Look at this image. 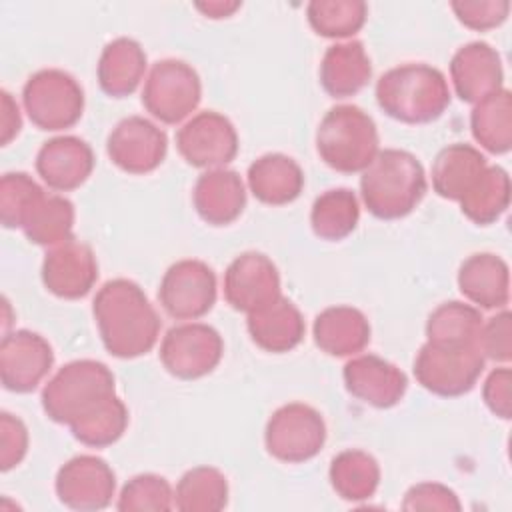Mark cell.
Segmentation results:
<instances>
[{
  "label": "cell",
  "mask_w": 512,
  "mask_h": 512,
  "mask_svg": "<svg viewBox=\"0 0 512 512\" xmlns=\"http://www.w3.org/2000/svg\"><path fill=\"white\" fill-rule=\"evenodd\" d=\"M98 278V262L92 248L70 238L46 252L42 262V282L58 298L76 300L86 296Z\"/></svg>",
  "instance_id": "obj_17"
},
{
  "label": "cell",
  "mask_w": 512,
  "mask_h": 512,
  "mask_svg": "<svg viewBox=\"0 0 512 512\" xmlns=\"http://www.w3.org/2000/svg\"><path fill=\"white\" fill-rule=\"evenodd\" d=\"M450 78L460 100L478 104L502 90L500 54L486 42H470L458 48L450 60Z\"/></svg>",
  "instance_id": "obj_19"
},
{
  "label": "cell",
  "mask_w": 512,
  "mask_h": 512,
  "mask_svg": "<svg viewBox=\"0 0 512 512\" xmlns=\"http://www.w3.org/2000/svg\"><path fill=\"white\" fill-rule=\"evenodd\" d=\"M0 144L6 146L12 142V138L18 136L22 128V116L18 102L12 98L8 90L0 92Z\"/></svg>",
  "instance_id": "obj_45"
},
{
  "label": "cell",
  "mask_w": 512,
  "mask_h": 512,
  "mask_svg": "<svg viewBox=\"0 0 512 512\" xmlns=\"http://www.w3.org/2000/svg\"><path fill=\"white\" fill-rule=\"evenodd\" d=\"M374 94L378 106L404 124L432 122L450 106V88L444 74L422 62L390 68L378 78Z\"/></svg>",
  "instance_id": "obj_3"
},
{
  "label": "cell",
  "mask_w": 512,
  "mask_h": 512,
  "mask_svg": "<svg viewBox=\"0 0 512 512\" xmlns=\"http://www.w3.org/2000/svg\"><path fill=\"white\" fill-rule=\"evenodd\" d=\"M54 352L48 340L30 330L6 332L0 342V380L8 392L28 394L50 372Z\"/></svg>",
  "instance_id": "obj_15"
},
{
  "label": "cell",
  "mask_w": 512,
  "mask_h": 512,
  "mask_svg": "<svg viewBox=\"0 0 512 512\" xmlns=\"http://www.w3.org/2000/svg\"><path fill=\"white\" fill-rule=\"evenodd\" d=\"M176 148L190 166L214 170L234 160L238 134L224 114L204 110L178 128Z\"/></svg>",
  "instance_id": "obj_12"
},
{
  "label": "cell",
  "mask_w": 512,
  "mask_h": 512,
  "mask_svg": "<svg viewBox=\"0 0 512 512\" xmlns=\"http://www.w3.org/2000/svg\"><path fill=\"white\" fill-rule=\"evenodd\" d=\"M482 322L484 318L478 308L458 300L444 302L428 316L426 342L444 348L474 346L478 342Z\"/></svg>",
  "instance_id": "obj_29"
},
{
  "label": "cell",
  "mask_w": 512,
  "mask_h": 512,
  "mask_svg": "<svg viewBox=\"0 0 512 512\" xmlns=\"http://www.w3.org/2000/svg\"><path fill=\"white\" fill-rule=\"evenodd\" d=\"M486 358L480 348H444L424 344L414 358V376L432 394L454 398L470 392L484 370Z\"/></svg>",
  "instance_id": "obj_9"
},
{
  "label": "cell",
  "mask_w": 512,
  "mask_h": 512,
  "mask_svg": "<svg viewBox=\"0 0 512 512\" xmlns=\"http://www.w3.org/2000/svg\"><path fill=\"white\" fill-rule=\"evenodd\" d=\"M192 200L204 222L212 226H226L242 214L246 206V188L238 172L214 168L198 176Z\"/></svg>",
  "instance_id": "obj_21"
},
{
  "label": "cell",
  "mask_w": 512,
  "mask_h": 512,
  "mask_svg": "<svg viewBox=\"0 0 512 512\" xmlns=\"http://www.w3.org/2000/svg\"><path fill=\"white\" fill-rule=\"evenodd\" d=\"M202 98L198 72L184 60H158L144 82L142 104L164 124H178L188 118Z\"/></svg>",
  "instance_id": "obj_7"
},
{
  "label": "cell",
  "mask_w": 512,
  "mask_h": 512,
  "mask_svg": "<svg viewBox=\"0 0 512 512\" xmlns=\"http://www.w3.org/2000/svg\"><path fill=\"white\" fill-rule=\"evenodd\" d=\"M360 220L358 198L348 188H332L320 194L310 210L312 232L322 240H342L352 234Z\"/></svg>",
  "instance_id": "obj_32"
},
{
  "label": "cell",
  "mask_w": 512,
  "mask_h": 512,
  "mask_svg": "<svg viewBox=\"0 0 512 512\" xmlns=\"http://www.w3.org/2000/svg\"><path fill=\"white\" fill-rule=\"evenodd\" d=\"M94 168L92 148L78 136H56L44 142L36 154V172L58 192L82 186Z\"/></svg>",
  "instance_id": "obj_20"
},
{
  "label": "cell",
  "mask_w": 512,
  "mask_h": 512,
  "mask_svg": "<svg viewBox=\"0 0 512 512\" xmlns=\"http://www.w3.org/2000/svg\"><path fill=\"white\" fill-rule=\"evenodd\" d=\"M116 508L120 512H166L174 508V492L164 476L138 474L124 484Z\"/></svg>",
  "instance_id": "obj_38"
},
{
  "label": "cell",
  "mask_w": 512,
  "mask_h": 512,
  "mask_svg": "<svg viewBox=\"0 0 512 512\" xmlns=\"http://www.w3.org/2000/svg\"><path fill=\"white\" fill-rule=\"evenodd\" d=\"M282 296L276 264L262 252L236 256L224 272L226 302L246 314H254Z\"/></svg>",
  "instance_id": "obj_13"
},
{
  "label": "cell",
  "mask_w": 512,
  "mask_h": 512,
  "mask_svg": "<svg viewBox=\"0 0 512 512\" xmlns=\"http://www.w3.org/2000/svg\"><path fill=\"white\" fill-rule=\"evenodd\" d=\"M458 288L480 308H506L510 300L508 264L490 252L472 254L460 264Z\"/></svg>",
  "instance_id": "obj_22"
},
{
  "label": "cell",
  "mask_w": 512,
  "mask_h": 512,
  "mask_svg": "<svg viewBox=\"0 0 512 512\" xmlns=\"http://www.w3.org/2000/svg\"><path fill=\"white\" fill-rule=\"evenodd\" d=\"M474 140L492 154H506L512 148V94L502 88L474 104L470 114Z\"/></svg>",
  "instance_id": "obj_31"
},
{
  "label": "cell",
  "mask_w": 512,
  "mask_h": 512,
  "mask_svg": "<svg viewBox=\"0 0 512 512\" xmlns=\"http://www.w3.org/2000/svg\"><path fill=\"white\" fill-rule=\"evenodd\" d=\"M22 104L30 122L40 130H66L74 126L84 110V92L78 80L60 70L34 72L22 88Z\"/></svg>",
  "instance_id": "obj_6"
},
{
  "label": "cell",
  "mask_w": 512,
  "mask_h": 512,
  "mask_svg": "<svg viewBox=\"0 0 512 512\" xmlns=\"http://www.w3.org/2000/svg\"><path fill=\"white\" fill-rule=\"evenodd\" d=\"M242 2H230V0H212V2H198L196 8L206 16V18H228L232 16Z\"/></svg>",
  "instance_id": "obj_46"
},
{
  "label": "cell",
  "mask_w": 512,
  "mask_h": 512,
  "mask_svg": "<svg viewBox=\"0 0 512 512\" xmlns=\"http://www.w3.org/2000/svg\"><path fill=\"white\" fill-rule=\"evenodd\" d=\"M44 194L26 172H6L0 180V220L4 228H22L28 212Z\"/></svg>",
  "instance_id": "obj_39"
},
{
  "label": "cell",
  "mask_w": 512,
  "mask_h": 512,
  "mask_svg": "<svg viewBox=\"0 0 512 512\" xmlns=\"http://www.w3.org/2000/svg\"><path fill=\"white\" fill-rule=\"evenodd\" d=\"M314 342L330 356H352L370 342V322L354 306L324 308L314 320Z\"/></svg>",
  "instance_id": "obj_25"
},
{
  "label": "cell",
  "mask_w": 512,
  "mask_h": 512,
  "mask_svg": "<svg viewBox=\"0 0 512 512\" xmlns=\"http://www.w3.org/2000/svg\"><path fill=\"white\" fill-rule=\"evenodd\" d=\"M510 204V178L500 166H486L478 182L460 200L462 214L474 224L496 222Z\"/></svg>",
  "instance_id": "obj_35"
},
{
  "label": "cell",
  "mask_w": 512,
  "mask_h": 512,
  "mask_svg": "<svg viewBox=\"0 0 512 512\" xmlns=\"http://www.w3.org/2000/svg\"><path fill=\"white\" fill-rule=\"evenodd\" d=\"M306 16L316 34L324 38H348L356 34L368 16L362 0H312Z\"/></svg>",
  "instance_id": "obj_37"
},
{
  "label": "cell",
  "mask_w": 512,
  "mask_h": 512,
  "mask_svg": "<svg viewBox=\"0 0 512 512\" xmlns=\"http://www.w3.org/2000/svg\"><path fill=\"white\" fill-rule=\"evenodd\" d=\"M482 396L492 414L508 420L512 414V370L508 366L492 370L484 382Z\"/></svg>",
  "instance_id": "obj_44"
},
{
  "label": "cell",
  "mask_w": 512,
  "mask_h": 512,
  "mask_svg": "<svg viewBox=\"0 0 512 512\" xmlns=\"http://www.w3.org/2000/svg\"><path fill=\"white\" fill-rule=\"evenodd\" d=\"M74 206L68 198L58 194H42L28 212L22 232L38 246H58L72 236Z\"/></svg>",
  "instance_id": "obj_33"
},
{
  "label": "cell",
  "mask_w": 512,
  "mask_h": 512,
  "mask_svg": "<svg viewBox=\"0 0 512 512\" xmlns=\"http://www.w3.org/2000/svg\"><path fill=\"white\" fill-rule=\"evenodd\" d=\"M228 502L226 476L214 466H196L182 474L174 490L180 512H218Z\"/></svg>",
  "instance_id": "obj_34"
},
{
  "label": "cell",
  "mask_w": 512,
  "mask_h": 512,
  "mask_svg": "<svg viewBox=\"0 0 512 512\" xmlns=\"http://www.w3.org/2000/svg\"><path fill=\"white\" fill-rule=\"evenodd\" d=\"M404 510H442L452 512L460 510L462 504L456 496V492L444 484L438 482H420L414 484L402 500Z\"/></svg>",
  "instance_id": "obj_43"
},
{
  "label": "cell",
  "mask_w": 512,
  "mask_h": 512,
  "mask_svg": "<svg viewBox=\"0 0 512 512\" xmlns=\"http://www.w3.org/2000/svg\"><path fill=\"white\" fill-rule=\"evenodd\" d=\"M428 188L420 160L398 148L378 150L362 170L360 194L368 212L380 220L408 216L424 198Z\"/></svg>",
  "instance_id": "obj_2"
},
{
  "label": "cell",
  "mask_w": 512,
  "mask_h": 512,
  "mask_svg": "<svg viewBox=\"0 0 512 512\" xmlns=\"http://www.w3.org/2000/svg\"><path fill=\"white\" fill-rule=\"evenodd\" d=\"M330 484L334 492L348 502H362L374 496L380 484V466L364 450H342L330 462Z\"/></svg>",
  "instance_id": "obj_30"
},
{
  "label": "cell",
  "mask_w": 512,
  "mask_h": 512,
  "mask_svg": "<svg viewBox=\"0 0 512 512\" xmlns=\"http://www.w3.org/2000/svg\"><path fill=\"white\" fill-rule=\"evenodd\" d=\"M54 488L64 506L92 512L102 510L112 502L116 476L106 460L92 454H80L60 466Z\"/></svg>",
  "instance_id": "obj_14"
},
{
  "label": "cell",
  "mask_w": 512,
  "mask_h": 512,
  "mask_svg": "<svg viewBox=\"0 0 512 512\" xmlns=\"http://www.w3.org/2000/svg\"><path fill=\"white\" fill-rule=\"evenodd\" d=\"M488 162L480 150L470 144H450L442 148L432 164V188L446 200L460 202L478 182Z\"/></svg>",
  "instance_id": "obj_27"
},
{
  "label": "cell",
  "mask_w": 512,
  "mask_h": 512,
  "mask_svg": "<svg viewBox=\"0 0 512 512\" xmlns=\"http://www.w3.org/2000/svg\"><path fill=\"white\" fill-rule=\"evenodd\" d=\"M248 188L264 204H290L304 188V172L286 154H264L248 166Z\"/></svg>",
  "instance_id": "obj_26"
},
{
  "label": "cell",
  "mask_w": 512,
  "mask_h": 512,
  "mask_svg": "<svg viewBox=\"0 0 512 512\" xmlns=\"http://www.w3.org/2000/svg\"><path fill=\"white\" fill-rule=\"evenodd\" d=\"M168 138L162 128L144 116L120 120L106 140L110 160L128 174H148L166 158Z\"/></svg>",
  "instance_id": "obj_16"
},
{
  "label": "cell",
  "mask_w": 512,
  "mask_h": 512,
  "mask_svg": "<svg viewBox=\"0 0 512 512\" xmlns=\"http://www.w3.org/2000/svg\"><path fill=\"white\" fill-rule=\"evenodd\" d=\"M342 376L346 390L374 408L396 406L408 388L406 374L392 362L374 354H360L348 360Z\"/></svg>",
  "instance_id": "obj_18"
},
{
  "label": "cell",
  "mask_w": 512,
  "mask_h": 512,
  "mask_svg": "<svg viewBox=\"0 0 512 512\" xmlns=\"http://www.w3.org/2000/svg\"><path fill=\"white\" fill-rule=\"evenodd\" d=\"M128 426V410L124 402L112 394L84 416L70 424L72 436L92 448H104L120 440Z\"/></svg>",
  "instance_id": "obj_36"
},
{
  "label": "cell",
  "mask_w": 512,
  "mask_h": 512,
  "mask_svg": "<svg viewBox=\"0 0 512 512\" xmlns=\"http://www.w3.org/2000/svg\"><path fill=\"white\" fill-rule=\"evenodd\" d=\"M320 160L336 172L356 174L378 154V130L362 108L340 104L330 108L316 130Z\"/></svg>",
  "instance_id": "obj_4"
},
{
  "label": "cell",
  "mask_w": 512,
  "mask_h": 512,
  "mask_svg": "<svg viewBox=\"0 0 512 512\" xmlns=\"http://www.w3.org/2000/svg\"><path fill=\"white\" fill-rule=\"evenodd\" d=\"M112 394H116L112 370L84 358L64 364L42 388L40 402L50 420L70 426Z\"/></svg>",
  "instance_id": "obj_5"
},
{
  "label": "cell",
  "mask_w": 512,
  "mask_h": 512,
  "mask_svg": "<svg viewBox=\"0 0 512 512\" xmlns=\"http://www.w3.org/2000/svg\"><path fill=\"white\" fill-rule=\"evenodd\" d=\"M476 344L488 360L508 362L512 358V316L506 308L482 322Z\"/></svg>",
  "instance_id": "obj_41"
},
{
  "label": "cell",
  "mask_w": 512,
  "mask_h": 512,
  "mask_svg": "<svg viewBox=\"0 0 512 512\" xmlns=\"http://www.w3.org/2000/svg\"><path fill=\"white\" fill-rule=\"evenodd\" d=\"M372 76V64L360 40L328 46L320 62V84L332 98H348L360 92Z\"/></svg>",
  "instance_id": "obj_23"
},
{
  "label": "cell",
  "mask_w": 512,
  "mask_h": 512,
  "mask_svg": "<svg viewBox=\"0 0 512 512\" xmlns=\"http://www.w3.org/2000/svg\"><path fill=\"white\" fill-rule=\"evenodd\" d=\"M450 6L466 28L480 32L500 26L510 12L508 0H456Z\"/></svg>",
  "instance_id": "obj_40"
},
{
  "label": "cell",
  "mask_w": 512,
  "mask_h": 512,
  "mask_svg": "<svg viewBox=\"0 0 512 512\" xmlns=\"http://www.w3.org/2000/svg\"><path fill=\"white\" fill-rule=\"evenodd\" d=\"M158 302L164 312L176 320L202 318L216 302L214 270L194 258L174 262L160 280Z\"/></svg>",
  "instance_id": "obj_11"
},
{
  "label": "cell",
  "mask_w": 512,
  "mask_h": 512,
  "mask_svg": "<svg viewBox=\"0 0 512 512\" xmlns=\"http://www.w3.org/2000/svg\"><path fill=\"white\" fill-rule=\"evenodd\" d=\"M326 442L322 414L302 402L280 406L264 430V444L270 456L280 462L300 464L314 458Z\"/></svg>",
  "instance_id": "obj_8"
},
{
  "label": "cell",
  "mask_w": 512,
  "mask_h": 512,
  "mask_svg": "<svg viewBox=\"0 0 512 512\" xmlns=\"http://www.w3.org/2000/svg\"><path fill=\"white\" fill-rule=\"evenodd\" d=\"M160 362L180 380H196L210 374L224 354L218 330L204 322L172 326L160 342Z\"/></svg>",
  "instance_id": "obj_10"
},
{
  "label": "cell",
  "mask_w": 512,
  "mask_h": 512,
  "mask_svg": "<svg viewBox=\"0 0 512 512\" xmlns=\"http://www.w3.org/2000/svg\"><path fill=\"white\" fill-rule=\"evenodd\" d=\"M28 452V428L26 424L10 414H0V470L8 472L18 466Z\"/></svg>",
  "instance_id": "obj_42"
},
{
  "label": "cell",
  "mask_w": 512,
  "mask_h": 512,
  "mask_svg": "<svg viewBox=\"0 0 512 512\" xmlns=\"http://www.w3.org/2000/svg\"><path fill=\"white\" fill-rule=\"evenodd\" d=\"M146 72V52L126 36L108 42L98 60V84L112 98L130 96Z\"/></svg>",
  "instance_id": "obj_28"
},
{
  "label": "cell",
  "mask_w": 512,
  "mask_h": 512,
  "mask_svg": "<svg viewBox=\"0 0 512 512\" xmlns=\"http://www.w3.org/2000/svg\"><path fill=\"white\" fill-rule=\"evenodd\" d=\"M92 312L108 354L136 358L154 348L162 322L136 282L128 278L108 280L96 292Z\"/></svg>",
  "instance_id": "obj_1"
},
{
  "label": "cell",
  "mask_w": 512,
  "mask_h": 512,
  "mask_svg": "<svg viewBox=\"0 0 512 512\" xmlns=\"http://www.w3.org/2000/svg\"><path fill=\"white\" fill-rule=\"evenodd\" d=\"M246 326L252 342L258 348L274 354H282L296 348L306 332V324L300 310L294 306L292 300L284 296H280L266 308L248 314Z\"/></svg>",
  "instance_id": "obj_24"
}]
</instances>
